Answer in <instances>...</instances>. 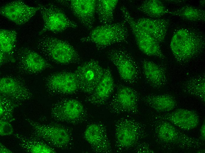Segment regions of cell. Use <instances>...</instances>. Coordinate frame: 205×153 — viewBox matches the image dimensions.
Wrapping results in <instances>:
<instances>
[{
  "label": "cell",
  "mask_w": 205,
  "mask_h": 153,
  "mask_svg": "<svg viewBox=\"0 0 205 153\" xmlns=\"http://www.w3.org/2000/svg\"><path fill=\"white\" fill-rule=\"evenodd\" d=\"M136 152L138 153H153L154 151L151 150L149 147L146 144L138 145L136 149Z\"/></svg>",
  "instance_id": "cell-32"
},
{
  "label": "cell",
  "mask_w": 205,
  "mask_h": 153,
  "mask_svg": "<svg viewBox=\"0 0 205 153\" xmlns=\"http://www.w3.org/2000/svg\"><path fill=\"white\" fill-rule=\"evenodd\" d=\"M0 65H2L7 62L9 59L8 58V55L0 51Z\"/></svg>",
  "instance_id": "cell-34"
},
{
  "label": "cell",
  "mask_w": 205,
  "mask_h": 153,
  "mask_svg": "<svg viewBox=\"0 0 205 153\" xmlns=\"http://www.w3.org/2000/svg\"><path fill=\"white\" fill-rule=\"evenodd\" d=\"M37 47L47 59L55 63L68 64L79 63L81 58L75 48L67 42L48 36L39 39Z\"/></svg>",
  "instance_id": "cell-2"
},
{
  "label": "cell",
  "mask_w": 205,
  "mask_h": 153,
  "mask_svg": "<svg viewBox=\"0 0 205 153\" xmlns=\"http://www.w3.org/2000/svg\"><path fill=\"white\" fill-rule=\"evenodd\" d=\"M170 14L190 21H202L205 20L204 10L191 6H186L171 11Z\"/></svg>",
  "instance_id": "cell-28"
},
{
  "label": "cell",
  "mask_w": 205,
  "mask_h": 153,
  "mask_svg": "<svg viewBox=\"0 0 205 153\" xmlns=\"http://www.w3.org/2000/svg\"><path fill=\"white\" fill-rule=\"evenodd\" d=\"M104 70L98 61L93 59L78 66L74 72L79 90L87 95L91 94L102 77Z\"/></svg>",
  "instance_id": "cell-12"
},
{
  "label": "cell",
  "mask_w": 205,
  "mask_h": 153,
  "mask_svg": "<svg viewBox=\"0 0 205 153\" xmlns=\"http://www.w3.org/2000/svg\"><path fill=\"white\" fill-rule=\"evenodd\" d=\"M115 83L111 69L105 68L103 75L93 92L85 98V101L100 106L105 104L113 92Z\"/></svg>",
  "instance_id": "cell-19"
},
{
  "label": "cell",
  "mask_w": 205,
  "mask_h": 153,
  "mask_svg": "<svg viewBox=\"0 0 205 153\" xmlns=\"http://www.w3.org/2000/svg\"><path fill=\"white\" fill-rule=\"evenodd\" d=\"M200 4H201L202 6H204V5L205 4V1L204 0H203V1H200Z\"/></svg>",
  "instance_id": "cell-36"
},
{
  "label": "cell",
  "mask_w": 205,
  "mask_h": 153,
  "mask_svg": "<svg viewBox=\"0 0 205 153\" xmlns=\"http://www.w3.org/2000/svg\"><path fill=\"white\" fill-rule=\"evenodd\" d=\"M16 39L17 33L15 31L0 29V51L9 56L11 55L14 53Z\"/></svg>",
  "instance_id": "cell-29"
},
{
  "label": "cell",
  "mask_w": 205,
  "mask_h": 153,
  "mask_svg": "<svg viewBox=\"0 0 205 153\" xmlns=\"http://www.w3.org/2000/svg\"><path fill=\"white\" fill-rule=\"evenodd\" d=\"M51 115L54 120L72 124L84 122L87 118V112L80 101L74 99H66L54 104Z\"/></svg>",
  "instance_id": "cell-8"
},
{
  "label": "cell",
  "mask_w": 205,
  "mask_h": 153,
  "mask_svg": "<svg viewBox=\"0 0 205 153\" xmlns=\"http://www.w3.org/2000/svg\"><path fill=\"white\" fill-rule=\"evenodd\" d=\"M128 36L126 22L124 20L97 26L80 40L92 43L98 49H102L114 44L126 41Z\"/></svg>",
  "instance_id": "cell-3"
},
{
  "label": "cell",
  "mask_w": 205,
  "mask_h": 153,
  "mask_svg": "<svg viewBox=\"0 0 205 153\" xmlns=\"http://www.w3.org/2000/svg\"><path fill=\"white\" fill-rule=\"evenodd\" d=\"M135 21L139 28L158 43L163 42L169 25L168 19L141 18Z\"/></svg>",
  "instance_id": "cell-21"
},
{
  "label": "cell",
  "mask_w": 205,
  "mask_h": 153,
  "mask_svg": "<svg viewBox=\"0 0 205 153\" xmlns=\"http://www.w3.org/2000/svg\"><path fill=\"white\" fill-rule=\"evenodd\" d=\"M142 68L146 80L153 88H161L166 84L167 79L166 71L161 66L144 59L142 62Z\"/></svg>",
  "instance_id": "cell-22"
},
{
  "label": "cell",
  "mask_w": 205,
  "mask_h": 153,
  "mask_svg": "<svg viewBox=\"0 0 205 153\" xmlns=\"http://www.w3.org/2000/svg\"><path fill=\"white\" fill-rule=\"evenodd\" d=\"M45 85L48 91L54 94H70L79 90L78 81L74 72L65 71L48 76Z\"/></svg>",
  "instance_id": "cell-14"
},
{
  "label": "cell",
  "mask_w": 205,
  "mask_h": 153,
  "mask_svg": "<svg viewBox=\"0 0 205 153\" xmlns=\"http://www.w3.org/2000/svg\"><path fill=\"white\" fill-rule=\"evenodd\" d=\"M108 59L115 66L121 79L132 84L139 79L140 71L132 55L124 48H114L106 53Z\"/></svg>",
  "instance_id": "cell-6"
},
{
  "label": "cell",
  "mask_w": 205,
  "mask_h": 153,
  "mask_svg": "<svg viewBox=\"0 0 205 153\" xmlns=\"http://www.w3.org/2000/svg\"><path fill=\"white\" fill-rule=\"evenodd\" d=\"M40 9L37 7L28 6L21 0L14 1L2 6L0 14L18 25L27 22Z\"/></svg>",
  "instance_id": "cell-16"
},
{
  "label": "cell",
  "mask_w": 205,
  "mask_h": 153,
  "mask_svg": "<svg viewBox=\"0 0 205 153\" xmlns=\"http://www.w3.org/2000/svg\"><path fill=\"white\" fill-rule=\"evenodd\" d=\"M142 101L152 109L159 112H168L177 105L175 98L168 94L147 95L142 98Z\"/></svg>",
  "instance_id": "cell-23"
},
{
  "label": "cell",
  "mask_w": 205,
  "mask_h": 153,
  "mask_svg": "<svg viewBox=\"0 0 205 153\" xmlns=\"http://www.w3.org/2000/svg\"><path fill=\"white\" fill-rule=\"evenodd\" d=\"M139 98L138 94L135 89L120 85L108 104V109L114 114H137L138 112Z\"/></svg>",
  "instance_id": "cell-11"
},
{
  "label": "cell",
  "mask_w": 205,
  "mask_h": 153,
  "mask_svg": "<svg viewBox=\"0 0 205 153\" xmlns=\"http://www.w3.org/2000/svg\"><path fill=\"white\" fill-rule=\"evenodd\" d=\"M116 144L120 150H127L137 145L144 133L141 124L132 118H121L115 129Z\"/></svg>",
  "instance_id": "cell-7"
},
{
  "label": "cell",
  "mask_w": 205,
  "mask_h": 153,
  "mask_svg": "<svg viewBox=\"0 0 205 153\" xmlns=\"http://www.w3.org/2000/svg\"><path fill=\"white\" fill-rule=\"evenodd\" d=\"M27 120L32 129V136L59 149H65L71 144L72 135L65 127L57 124H42L29 119Z\"/></svg>",
  "instance_id": "cell-4"
},
{
  "label": "cell",
  "mask_w": 205,
  "mask_h": 153,
  "mask_svg": "<svg viewBox=\"0 0 205 153\" xmlns=\"http://www.w3.org/2000/svg\"><path fill=\"white\" fill-rule=\"evenodd\" d=\"M160 120L155 127V135L160 142L182 148L199 147L202 144L199 139L190 137L179 130L173 124Z\"/></svg>",
  "instance_id": "cell-5"
},
{
  "label": "cell",
  "mask_w": 205,
  "mask_h": 153,
  "mask_svg": "<svg viewBox=\"0 0 205 153\" xmlns=\"http://www.w3.org/2000/svg\"><path fill=\"white\" fill-rule=\"evenodd\" d=\"M0 95L19 102L31 99L33 95L22 81L14 76H4L0 79Z\"/></svg>",
  "instance_id": "cell-18"
},
{
  "label": "cell",
  "mask_w": 205,
  "mask_h": 153,
  "mask_svg": "<svg viewBox=\"0 0 205 153\" xmlns=\"http://www.w3.org/2000/svg\"><path fill=\"white\" fill-rule=\"evenodd\" d=\"M14 136L19 145L25 151L31 153H54L56 151L43 141L32 136L28 137L19 133Z\"/></svg>",
  "instance_id": "cell-24"
},
{
  "label": "cell",
  "mask_w": 205,
  "mask_h": 153,
  "mask_svg": "<svg viewBox=\"0 0 205 153\" xmlns=\"http://www.w3.org/2000/svg\"><path fill=\"white\" fill-rule=\"evenodd\" d=\"M12 152L2 144L0 143V153H11Z\"/></svg>",
  "instance_id": "cell-35"
},
{
  "label": "cell",
  "mask_w": 205,
  "mask_h": 153,
  "mask_svg": "<svg viewBox=\"0 0 205 153\" xmlns=\"http://www.w3.org/2000/svg\"><path fill=\"white\" fill-rule=\"evenodd\" d=\"M60 4L68 8L80 23L88 30L93 27L97 0H57Z\"/></svg>",
  "instance_id": "cell-15"
},
{
  "label": "cell",
  "mask_w": 205,
  "mask_h": 153,
  "mask_svg": "<svg viewBox=\"0 0 205 153\" xmlns=\"http://www.w3.org/2000/svg\"><path fill=\"white\" fill-rule=\"evenodd\" d=\"M120 9L124 20L130 27L136 44L140 51L149 56L164 59L165 56L159 43L138 27L135 20L124 6H122Z\"/></svg>",
  "instance_id": "cell-10"
},
{
  "label": "cell",
  "mask_w": 205,
  "mask_h": 153,
  "mask_svg": "<svg viewBox=\"0 0 205 153\" xmlns=\"http://www.w3.org/2000/svg\"><path fill=\"white\" fill-rule=\"evenodd\" d=\"M200 138L201 141L204 142L205 140V120L203 122L200 129Z\"/></svg>",
  "instance_id": "cell-33"
},
{
  "label": "cell",
  "mask_w": 205,
  "mask_h": 153,
  "mask_svg": "<svg viewBox=\"0 0 205 153\" xmlns=\"http://www.w3.org/2000/svg\"><path fill=\"white\" fill-rule=\"evenodd\" d=\"M118 2V0H97L95 12L102 25L113 23L114 11Z\"/></svg>",
  "instance_id": "cell-26"
},
{
  "label": "cell",
  "mask_w": 205,
  "mask_h": 153,
  "mask_svg": "<svg viewBox=\"0 0 205 153\" xmlns=\"http://www.w3.org/2000/svg\"><path fill=\"white\" fill-rule=\"evenodd\" d=\"M14 132V129L10 122L0 120V135L1 136L11 135Z\"/></svg>",
  "instance_id": "cell-31"
},
{
  "label": "cell",
  "mask_w": 205,
  "mask_h": 153,
  "mask_svg": "<svg viewBox=\"0 0 205 153\" xmlns=\"http://www.w3.org/2000/svg\"><path fill=\"white\" fill-rule=\"evenodd\" d=\"M205 79L204 74L190 78L183 84V91L185 93L195 97L204 102Z\"/></svg>",
  "instance_id": "cell-25"
},
{
  "label": "cell",
  "mask_w": 205,
  "mask_h": 153,
  "mask_svg": "<svg viewBox=\"0 0 205 153\" xmlns=\"http://www.w3.org/2000/svg\"><path fill=\"white\" fill-rule=\"evenodd\" d=\"M205 38L201 33L189 29L177 30L171 38L170 47L176 60L185 63L196 58L204 50Z\"/></svg>",
  "instance_id": "cell-1"
},
{
  "label": "cell",
  "mask_w": 205,
  "mask_h": 153,
  "mask_svg": "<svg viewBox=\"0 0 205 153\" xmlns=\"http://www.w3.org/2000/svg\"><path fill=\"white\" fill-rule=\"evenodd\" d=\"M84 137L93 151L97 153L112 152L106 128L102 124L94 122L88 125Z\"/></svg>",
  "instance_id": "cell-17"
},
{
  "label": "cell",
  "mask_w": 205,
  "mask_h": 153,
  "mask_svg": "<svg viewBox=\"0 0 205 153\" xmlns=\"http://www.w3.org/2000/svg\"><path fill=\"white\" fill-rule=\"evenodd\" d=\"M15 54L18 70L23 73L37 74L52 67L43 57L28 48H21L16 51Z\"/></svg>",
  "instance_id": "cell-13"
},
{
  "label": "cell",
  "mask_w": 205,
  "mask_h": 153,
  "mask_svg": "<svg viewBox=\"0 0 205 153\" xmlns=\"http://www.w3.org/2000/svg\"><path fill=\"white\" fill-rule=\"evenodd\" d=\"M158 119L165 120L183 130H190L197 127L199 118L194 112L178 109L158 117Z\"/></svg>",
  "instance_id": "cell-20"
},
{
  "label": "cell",
  "mask_w": 205,
  "mask_h": 153,
  "mask_svg": "<svg viewBox=\"0 0 205 153\" xmlns=\"http://www.w3.org/2000/svg\"><path fill=\"white\" fill-rule=\"evenodd\" d=\"M20 104V102L0 95V119L7 121L10 122L13 121L14 119V112Z\"/></svg>",
  "instance_id": "cell-30"
},
{
  "label": "cell",
  "mask_w": 205,
  "mask_h": 153,
  "mask_svg": "<svg viewBox=\"0 0 205 153\" xmlns=\"http://www.w3.org/2000/svg\"><path fill=\"white\" fill-rule=\"evenodd\" d=\"M44 22L43 26L39 32L41 35L46 31L58 33L70 28L76 29L77 24L69 19L63 11L52 3L39 5Z\"/></svg>",
  "instance_id": "cell-9"
},
{
  "label": "cell",
  "mask_w": 205,
  "mask_h": 153,
  "mask_svg": "<svg viewBox=\"0 0 205 153\" xmlns=\"http://www.w3.org/2000/svg\"><path fill=\"white\" fill-rule=\"evenodd\" d=\"M137 9L149 16L154 18L159 17L167 14H170L171 12L161 1L158 0L145 1Z\"/></svg>",
  "instance_id": "cell-27"
}]
</instances>
